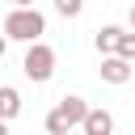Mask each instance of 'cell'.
<instances>
[{
    "instance_id": "1",
    "label": "cell",
    "mask_w": 135,
    "mask_h": 135,
    "mask_svg": "<svg viewBox=\"0 0 135 135\" xmlns=\"http://www.w3.org/2000/svg\"><path fill=\"white\" fill-rule=\"evenodd\" d=\"M46 34V17L38 13V8H13L8 17H4V38H13V42H38Z\"/></svg>"
},
{
    "instance_id": "2",
    "label": "cell",
    "mask_w": 135,
    "mask_h": 135,
    "mask_svg": "<svg viewBox=\"0 0 135 135\" xmlns=\"http://www.w3.org/2000/svg\"><path fill=\"white\" fill-rule=\"evenodd\" d=\"M84 114H89V101H84V97H63V101L46 114V135H72Z\"/></svg>"
},
{
    "instance_id": "3",
    "label": "cell",
    "mask_w": 135,
    "mask_h": 135,
    "mask_svg": "<svg viewBox=\"0 0 135 135\" xmlns=\"http://www.w3.org/2000/svg\"><path fill=\"white\" fill-rule=\"evenodd\" d=\"M21 72H25V80L46 84V80L55 76V46H46L42 38L30 42V51H25V59H21Z\"/></svg>"
},
{
    "instance_id": "4",
    "label": "cell",
    "mask_w": 135,
    "mask_h": 135,
    "mask_svg": "<svg viewBox=\"0 0 135 135\" xmlns=\"http://www.w3.org/2000/svg\"><path fill=\"white\" fill-rule=\"evenodd\" d=\"M80 131L84 135H114V114L101 105H89V114L80 118Z\"/></svg>"
},
{
    "instance_id": "5",
    "label": "cell",
    "mask_w": 135,
    "mask_h": 135,
    "mask_svg": "<svg viewBox=\"0 0 135 135\" xmlns=\"http://www.w3.org/2000/svg\"><path fill=\"white\" fill-rule=\"evenodd\" d=\"M101 80H105V84H127V80H131V59L105 55V59H101Z\"/></svg>"
},
{
    "instance_id": "6",
    "label": "cell",
    "mask_w": 135,
    "mask_h": 135,
    "mask_svg": "<svg viewBox=\"0 0 135 135\" xmlns=\"http://www.w3.org/2000/svg\"><path fill=\"white\" fill-rule=\"evenodd\" d=\"M17 114H21V93H17L13 84H0V118L13 122Z\"/></svg>"
},
{
    "instance_id": "7",
    "label": "cell",
    "mask_w": 135,
    "mask_h": 135,
    "mask_svg": "<svg viewBox=\"0 0 135 135\" xmlns=\"http://www.w3.org/2000/svg\"><path fill=\"white\" fill-rule=\"evenodd\" d=\"M118 38H122V25H101L93 42H97V51H101V55H114V46H118Z\"/></svg>"
},
{
    "instance_id": "8",
    "label": "cell",
    "mask_w": 135,
    "mask_h": 135,
    "mask_svg": "<svg viewBox=\"0 0 135 135\" xmlns=\"http://www.w3.org/2000/svg\"><path fill=\"white\" fill-rule=\"evenodd\" d=\"M114 55H122V59H131V63H135V30H122V38H118Z\"/></svg>"
},
{
    "instance_id": "9",
    "label": "cell",
    "mask_w": 135,
    "mask_h": 135,
    "mask_svg": "<svg viewBox=\"0 0 135 135\" xmlns=\"http://www.w3.org/2000/svg\"><path fill=\"white\" fill-rule=\"evenodd\" d=\"M80 8H84V0H55L59 17H80Z\"/></svg>"
},
{
    "instance_id": "10",
    "label": "cell",
    "mask_w": 135,
    "mask_h": 135,
    "mask_svg": "<svg viewBox=\"0 0 135 135\" xmlns=\"http://www.w3.org/2000/svg\"><path fill=\"white\" fill-rule=\"evenodd\" d=\"M13 8H34V0H13Z\"/></svg>"
},
{
    "instance_id": "11",
    "label": "cell",
    "mask_w": 135,
    "mask_h": 135,
    "mask_svg": "<svg viewBox=\"0 0 135 135\" xmlns=\"http://www.w3.org/2000/svg\"><path fill=\"white\" fill-rule=\"evenodd\" d=\"M4 51H8V38H4V34H0V59H4Z\"/></svg>"
},
{
    "instance_id": "12",
    "label": "cell",
    "mask_w": 135,
    "mask_h": 135,
    "mask_svg": "<svg viewBox=\"0 0 135 135\" xmlns=\"http://www.w3.org/2000/svg\"><path fill=\"white\" fill-rule=\"evenodd\" d=\"M0 135H8V122H4V118H0Z\"/></svg>"
},
{
    "instance_id": "13",
    "label": "cell",
    "mask_w": 135,
    "mask_h": 135,
    "mask_svg": "<svg viewBox=\"0 0 135 135\" xmlns=\"http://www.w3.org/2000/svg\"><path fill=\"white\" fill-rule=\"evenodd\" d=\"M131 30H135V4H131Z\"/></svg>"
}]
</instances>
